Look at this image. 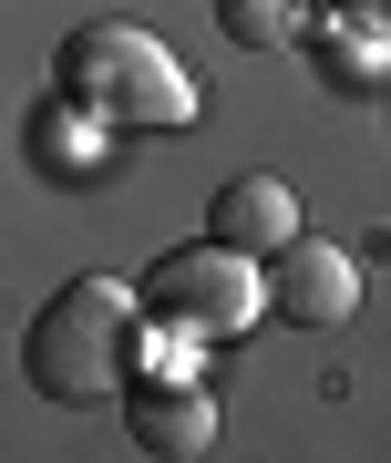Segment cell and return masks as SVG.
<instances>
[{"label": "cell", "instance_id": "obj_1", "mask_svg": "<svg viewBox=\"0 0 391 463\" xmlns=\"http://www.w3.org/2000/svg\"><path fill=\"white\" fill-rule=\"evenodd\" d=\"M52 93H62L82 124H103L114 145L124 134H186L196 124V72L145 32V21H82V32H62Z\"/></svg>", "mask_w": 391, "mask_h": 463}, {"label": "cell", "instance_id": "obj_2", "mask_svg": "<svg viewBox=\"0 0 391 463\" xmlns=\"http://www.w3.org/2000/svg\"><path fill=\"white\" fill-rule=\"evenodd\" d=\"M134 330H145V288H134V279H103V268H82V279H62V288L32 309L21 371H32V392L62 402V412L114 402L124 381H134Z\"/></svg>", "mask_w": 391, "mask_h": 463}, {"label": "cell", "instance_id": "obj_3", "mask_svg": "<svg viewBox=\"0 0 391 463\" xmlns=\"http://www.w3.org/2000/svg\"><path fill=\"white\" fill-rule=\"evenodd\" d=\"M134 288H145V319H165V330H186V340H206V350L268 319V258L227 248V237L165 248V258H155Z\"/></svg>", "mask_w": 391, "mask_h": 463}, {"label": "cell", "instance_id": "obj_4", "mask_svg": "<svg viewBox=\"0 0 391 463\" xmlns=\"http://www.w3.org/2000/svg\"><path fill=\"white\" fill-rule=\"evenodd\" d=\"M268 309L299 319V330H340L360 309V258L329 248V237H289V248L268 258Z\"/></svg>", "mask_w": 391, "mask_h": 463}, {"label": "cell", "instance_id": "obj_5", "mask_svg": "<svg viewBox=\"0 0 391 463\" xmlns=\"http://www.w3.org/2000/svg\"><path fill=\"white\" fill-rule=\"evenodd\" d=\"M124 422H134V443L145 453H206L216 443V392L196 371H134L124 381Z\"/></svg>", "mask_w": 391, "mask_h": 463}, {"label": "cell", "instance_id": "obj_6", "mask_svg": "<svg viewBox=\"0 0 391 463\" xmlns=\"http://www.w3.org/2000/svg\"><path fill=\"white\" fill-rule=\"evenodd\" d=\"M206 237H227V248H247V258H278L289 237H310V227H299L289 175H227L206 196Z\"/></svg>", "mask_w": 391, "mask_h": 463}, {"label": "cell", "instance_id": "obj_7", "mask_svg": "<svg viewBox=\"0 0 391 463\" xmlns=\"http://www.w3.org/2000/svg\"><path fill=\"white\" fill-rule=\"evenodd\" d=\"M216 21H227V42H247V52H278V42L310 32L299 0H216Z\"/></svg>", "mask_w": 391, "mask_h": 463}, {"label": "cell", "instance_id": "obj_8", "mask_svg": "<svg viewBox=\"0 0 391 463\" xmlns=\"http://www.w3.org/2000/svg\"><path fill=\"white\" fill-rule=\"evenodd\" d=\"M340 32H350V42H381V52H391V32H381V11H350ZM360 72H371V62H360V52H329V83H360Z\"/></svg>", "mask_w": 391, "mask_h": 463}, {"label": "cell", "instance_id": "obj_9", "mask_svg": "<svg viewBox=\"0 0 391 463\" xmlns=\"http://www.w3.org/2000/svg\"><path fill=\"white\" fill-rule=\"evenodd\" d=\"M381 11H391V0H381Z\"/></svg>", "mask_w": 391, "mask_h": 463}]
</instances>
